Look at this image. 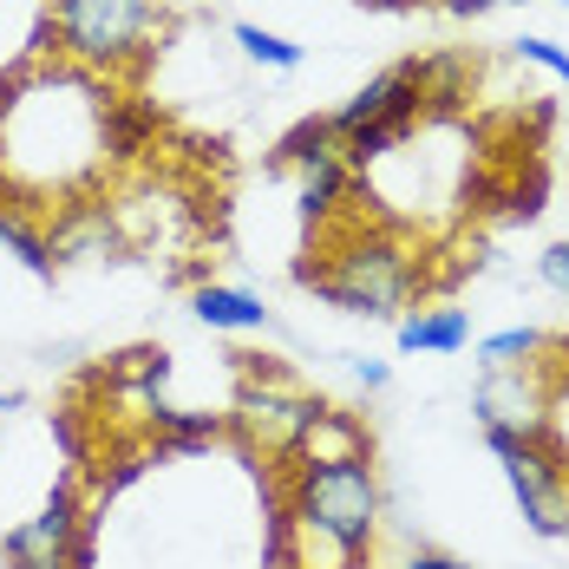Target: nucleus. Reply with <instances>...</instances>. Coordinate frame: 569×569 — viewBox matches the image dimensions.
<instances>
[{"instance_id": "f257e3e1", "label": "nucleus", "mask_w": 569, "mask_h": 569, "mask_svg": "<svg viewBox=\"0 0 569 569\" xmlns=\"http://www.w3.org/2000/svg\"><path fill=\"white\" fill-rule=\"evenodd\" d=\"M380 478L367 458H328V465H308L295 458V478H288V517L315 537H328L341 557L367 563L373 550V530H380Z\"/></svg>"}, {"instance_id": "f03ea898", "label": "nucleus", "mask_w": 569, "mask_h": 569, "mask_svg": "<svg viewBox=\"0 0 569 569\" xmlns=\"http://www.w3.org/2000/svg\"><path fill=\"white\" fill-rule=\"evenodd\" d=\"M295 282H308L321 301H335L341 315H367V321H393L399 308L419 295V262H412V249L399 242V236H380V229H367V236H353L341 256L321 269V262H295Z\"/></svg>"}, {"instance_id": "7ed1b4c3", "label": "nucleus", "mask_w": 569, "mask_h": 569, "mask_svg": "<svg viewBox=\"0 0 569 569\" xmlns=\"http://www.w3.org/2000/svg\"><path fill=\"white\" fill-rule=\"evenodd\" d=\"M47 27L72 66L124 72V66L151 59L158 33H164V7L158 0H53Z\"/></svg>"}, {"instance_id": "20e7f679", "label": "nucleus", "mask_w": 569, "mask_h": 569, "mask_svg": "<svg viewBox=\"0 0 569 569\" xmlns=\"http://www.w3.org/2000/svg\"><path fill=\"white\" fill-rule=\"evenodd\" d=\"M485 446L505 458V478L517 491V511L537 537H563V498H569V458L550 439H523L511 426H485Z\"/></svg>"}, {"instance_id": "39448f33", "label": "nucleus", "mask_w": 569, "mask_h": 569, "mask_svg": "<svg viewBox=\"0 0 569 569\" xmlns=\"http://www.w3.org/2000/svg\"><path fill=\"white\" fill-rule=\"evenodd\" d=\"M276 164L301 177L295 183V203H301L308 223H328L347 197H353V183H360L353 164H347V151H341V138L328 131V118H301L282 144H276Z\"/></svg>"}, {"instance_id": "423d86ee", "label": "nucleus", "mask_w": 569, "mask_h": 569, "mask_svg": "<svg viewBox=\"0 0 569 569\" xmlns=\"http://www.w3.org/2000/svg\"><path fill=\"white\" fill-rule=\"evenodd\" d=\"M315 419H321V399H301L288 380H249V387L236 393V419H229V426L249 439V452L295 458Z\"/></svg>"}, {"instance_id": "0eeeda50", "label": "nucleus", "mask_w": 569, "mask_h": 569, "mask_svg": "<svg viewBox=\"0 0 569 569\" xmlns=\"http://www.w3.org/2000/svg\"><path fill=\"white\" fill-rule=\"evenodd\" d=\"M86 505H79V485L72 478H59L53 491H47V505L40 517H27L20 530H7L0 537V557L7 569H33V563H59V557H72V543L86 537Z\"/></svg>"}, {"instance_id": "6e6552de", "label": "nucleus", "mask_w": 569, "mask_h": 569, "mask_svg": "<svg viewBox=\"0 0 569 569\" xmlns=\"http://www.w3.org/2000/svg\"><path fill=\"white\" fill-rule=\"evenodd\" d=\"M419 112H426V99H419V66L399 59L380 79H367L341 112L328 118V131L347 138V131H367V124H419Z\"/></svg>"}, {"instance_id": "1a4fd4ad", "label": "nucleus", "mask_w": 569, "mask_h": 569, "mask_svg": "<svg viewBox=\"0 0 569 569\" xmlns=\"http://www.w3.org/2000/svg\"><path fill=\"white\" fill-rule=\"evenodd\" d=\"M53 269L59 262H92V256H112L118 249V223L106 203H66L53 217Z\"/></svg>"}, {"instance_id": "9d476101", "label": "nucleus", "mask_w": 569, "mask_h": 569, "mask_svg": "<svg viewBox=\"0 0 569 569\" xmlns=\"http://www.w3.org/2000/svg\"><path fill=\"white\" fill-rule=\"evenodd\" d=\"M190 308H197V321H203V328H217V335H262V328H269V308H262V295H249V288H229V282L190 288Z\"/></svg>"}, {"instance_id": "9b49d317", "label": "nucleus", "mask_w": 569, "mask_h": 569, "mask_svg": "<svg viewBox=\"0 0 569 569\" xmlns=\"http://www.w3.org/2000/svg\"><path fill=\"white\" fill-rule=\"evenodd\" d=\"M471 347V315L465 308H426L399 321V353H465Z\"/></svg>"}, {"instance_id": "f8f14e48", "label": "nucleus", "mask_w": 569, "mask_h": 569, "mask_svg": "<svg viewBox=\"0 0 569 569\" xmlns=\"http://www.w3.org/2000/svg\"><path fill=\"white\" fill-rule=\"evenodd\" d=\"M419 66V99L432 112H452L458 99H471V53H432V59H412Z\"/></svg>"}, {"instance_id": "ddd939ff", "label": "nucleus", "mask_w": 569, "mask_h": 569, "mask_svg": "<svg viewBox=\"0 0 569 569\" xmlns=\"http://www.w3.org/2000/svg\"><path fill=\"white\" fill-rule=\"evenodd\" d=\"M308 465H328V458H367V432L347 419L341 406H321V419L308 426V439H301V452Z\"/></svg>"}, {"instance_id": "4468645a", "label": "nucleus", "mask_w": 569, "mask_h": 569, "mask_svg": "<svg viewBox=\"0 0 569 569\" xmlns=\"http://www.w3.org/2000/svg\"><path fill=\"white\" fill-rule=\"evenodd\" d=\"M151 138V112L144 106H118V99H99V144L112 158H138Z\"/></svg>"}, {"instance_id": "2eb2a0df", "label": "nucleus", "mask_w": 569, "mask_h": 569, "mask_svg": "<svg viewBox=\"0 0 569 569\" xmlns=\"http://www.w3.org/2000/svg\"><path fill=\"white\" fill-rule=\"evenodd\" d=\"M543 335L537 328H505V335H485L478 341V367L485 373H511V367H530V353H543Z\"/></svg>"}, {"instance_id": "dca6fc26", "label": "nucleus", "mask_w": 569, "mask_h": 569, "mask_svg": "<svg viewBox=\"0 0 569 569\" xmlns=\"http://www.w3.org/2000/svg\"><path fill=\"white\" fill-rule=\"evenodd\" d=\"M229 33H236L242 59H256V66H269V72H295V66H301V47L282 40V33H269V27H256V20H236Z\"/></svg>"}, {"instance_id": "f3484780", "label": "nucleus", "mask_w": 569, "mask_h": 569, "mask_svg": "<svg viewBox=\"0 0 569 569\" xmlns=\"http://www.w3.org/2000/svg\"><path fill=\"white\" fill-rule=\"evenodd\" d=\"M151 419H158L164 432H177L183 446H197V439H217V432H223V419H217V412H177V406H151Z\"/></svg>"}, {"instance_id": "a211bd4d", "label": "nucleus", "mask_w": 569, "mask_h": 569, "mask_svg": "<svg viewBox=\"0 0 569 569\" xmlns=\"http://www.w3.org/2000/svg\"><path fill=\"white\" fill-rule=\"evenodd\" d=\"M517 59H523V66H537V72H550V79H563V86H569V47H557V40H543V33H523V40H517Z\"/></svg>"}, {"instance_id": "6ab92c4d", "label": "nucleus", "mask_w": 569, "mask_h": 569, "mask_svg": "<svg viewBox=\"0 0 569 569\" xmlns=\"http://www.w3.org/2000/svg\"><path fill=\"white\" fill-rule=\"evenodd\" d=\"M537 276H543V282H550V288L569 301V242H550V249L537 256Z\"/></svg>"}, {"instance_id": "aec40b11", "label": "nucleus", "mask_w": 569, "mask_h": 569, "mask_svg": "<svg viewBox=\"0 0 569 569\" xmlns=\"http://www.w3.org/2000/svg\"><path fill=\"white\" fill-rule=\"evenodd\" d=\"M353 380H360L367 393H380V387H387L393 373H387V360H353Z\"/></svg>"}, {"instance_id": "412c9836", "label": "nucleus", "mask_w": 569, "mask_h": 569, "mask_svg": "<svg viewBox=\"0 0 569 569\" xmlns=\"http://www.w3.org/2000/svg\"><path fill=\"white\" fill-rule=\"evenodd\" d=\"M446 13H458V20H471V13H491V7H505V0H439Z\"/></svg>"}, {"instance_id": "4be33fe9", "label": "nucleus", "mask_w": 569, "mask_h": 569, "mask_svg": "<svg viewBox=\"0 0 569 569\" xmlns=\"http://www.w3.org/2000/svg\"><path fill=\"white\" fill-rule=\"evenodd\" d=\"M406 569H471V563H458V557H439V550H419V557H412Z\"/></svg>"}, {"instance_id": "5701e85b", "label": "nucleus", "mask_w": 569, "mask_h": 569, "mask_svg": "<svg viewBox=\"0 0 569 569\" xmlns=\"http://www.w3.org/2000/svg\"><path fill=\"white\" fill-rule=\"evenodd\" d=\"M33 569H79V563H72V557H59V563H33Z\"/></svg>"}, {"instance_id": "b1692460", "label": "nucleus", "mask_w": 569, "mask_h": 569, "mask_svg": "<svg viewBox=\"0 0 569 569\" xmlns=\"http://www.w3.org/2000/svg\"><path fill=\"white\" fill-rule=\"evenodd\" d=\"M563 530H569V498H563Z\"/></svg>"}, {"instance_id": "393cba45", "label": "nucleus", "mask_w": 569, "mask_h": 569, "mask_svg": "<svg viewBox=\"0 0 569 569\" xmlns=\"http://www.w3.org/2000/svg\"><path fill=\"white\" fill-rule=\"evenodd\" d=\"M563 7H569V0H563Z\"/></svg>"}]
</instances>
